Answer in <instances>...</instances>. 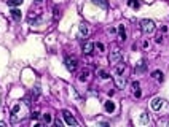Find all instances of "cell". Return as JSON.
Masks as SVG:
<instances>
[{"instance_id":"obj_1","label":"cell","mask_w":169,"mask_h":127,"mask_svg":"<svg viewBox=\"0 0 169 127\" xmlns=\"http://www.w3.org/2000/svg\"><path fill=\"white\" fill-rule=\"evenodd\" d=\"M141 30L144 33H152L155 30V22L152 19H142L141 21Z\"/></svg>"},{"instance_id":"obj_2","label":"cell","mask_w":169,"mask_h":127,"mask_svg":"<svg viewBox=\"0 0 169 127\" xmlns=\"http://www.w3.org/2000/svg\"><path fill=\"white\" fill-rule=\"evenodd\" d=\"M121 59H123V56H121V52L118 51V49H115V51H110V54H109V62L112 64V65H115V64H120Z\"/></svg>"},{"instance_id":"obj_3","label":"cell","mask_w":169,"mask_h":127,"mask_svg":"<svg viewBox=\"0 0 169 127\" xmlns=\"http://www.w3.org/2000/svg\"><path fill=\"white\" fill-rule=\"evenodd\" d=\"M62 116H64V121L65 124H69V126H78V122H77V119L73 118L69 111H62Z\"/></svg>"},{"instance_id":"obj_4","label":"cell","mask_w":169,"mask_h":127,"mask_svg":"<svg viewBox=\"0 0 169 127\" xmlns=\"http://www.w3.org/2000/svg\"><path fill=\"white\" fill-rule=\"evenodd\" d=\"M65 67L70 71H75L77 70V59L75 57H67V59H65Z\"/></svg>"},{"instance_id":"obj_5","label":"cell","mask_w":169,"mask_h":127,"mask_svg":"<svg viewBox=\"0 0 169 127\" xmlns=\"http://www.w3.org/2000/svg\"><path fill=\"white\" fill-rule=\"evenodd\" d=\"M115 84H117L118 89H123V87H125V84H126L125 76H123V75H117V76H115Z\"/></svg>"},{"instance_id":"obj_6","label":"cell","mask_w":169,"mask_h":127,"mask_svg":"<svg viewBox=\"0 0 169 127\" xmlns=\"http://www.w3.org/2000/svg\"><path fill=\"white\" fill-rule=\"evenodd\" d=\"M161 105H163V100H161L160 97H155V99L152 100V108H153L155 111H158V110H160V108H161Z\"/></svg>"},{"instance_id":"obj_7","label":"cell","mask_w":169,"mask_h":127,"mask_svg":"<svg viewBox=\"0 0 169 127\" xmlns=\"http://www.w3.org/2000/svg\"><path fill=\"white\" fill-rule=\"evenodd\" d=\"M104 108L107 113H113L115 111V102H112V100H107V102L104 103Z\"/></svg>"},{"instance_id":"obj_8","label":"cell","mask_w":169,"mask_h":127,"mask_svg":"<svg viewBox=\"0 0 169 127\" xmlns=\"http://www.w3.org/2000/svg\"><path fill=\"white\" fill-rule=\"evenodd\" d=\"M118 37H120L121 41H125L126 40V30H125V26H123V24L118 26Z\"/></svg>"},{"instance_id":"obj_9","label":"cell","mask_w":169,"mask_h":127,"mask_svg":"<svg viewBox=\"0 0 169 127\" xmlns=\"http://www.w3.org/2000/svg\"><path fill=\"white\" fill-rule=\"evenodd\" d=\"M93 3L97 5V7H101V8H104V10L109 8V2H107V0H93Z\"/></svg>"},{"instance_id":"obj_10","label":"cell","mask_w":169,"mask_h":127,"mask_svg":"<svg viewBox=\"0 0 169 127\" xmlns=\"http://www.w3.org/2000/svg\"><path fill=\"white\" fill-rule=\"evenodd\" d=\"M93 49H94V45L93 43H84V46H83V52L84 54H91V52H93Z\"/></svg>"},{"instance_id":"obj_11","label":"cell","mask_w":169,"mask_h":127,"mask_svg":"<svg viewBox=\"0 0 169 127\" xmlns=\"http://www.w3.org/2000/svg\"><path fill=\"white\" fill-rule=\"evenodd\" d=\"M10 13H11V18H13V19H21V10H18V8H13Z\"/></svg>"},{"instance_id":"obj_12","label":"cell","mask_w":169,"mask_h":127,"mask_svg":"<svg viewBox=\"0 0 169 127\" xmlns=\"http://www.w3.org/2000/svg\"><path fill=\"white\" fill-rule=\"evenodd\" d=\"M78 29H80V35L81 37L88 35V27H86V24H80V26H78Z\"/></svg>"},{"instance_id":"obj_13","label":"cell","mask_w":169,"mask_h":127,"mask_svg":"<svg viewBox=\"0 0 169 127\" xmlns=\"http://www.w3.org/2000/svg\"><path fill=\"white\" fill-rule=\"evenodd\" d=\"M133 89H134V95L136 97H141V89H139V83H133Z\"/></svg>"},{"instance_id":"obj_14","label":"cell","mask_w":169,"mask_h":127,"mask_svg":"<svg viewBox=\"0 0 169 127\" xmlns=\"http://www.w3.org/2000/svg\"><path fill=\"white\" fill-rule=\"evenodd\" d=\"M149 122H150L149 115H147V113H142V116H141V124H149Z\"/></svg>"},{"instance_id":"obj_15","label":"cell","mask_w":169,"mask_h":127,"mask_svg":"<svg viewBox=\"0 0 169 127\" xmlns=\"http://www.w3.org/2000/svg\"><path fill=\"white\" fill-rule=\"evenodd\" d=\"M51 121H53V118H51V115H50V113L43 115V122L45 124H51Z\"/></svg>"},{"instance_id":"obj_16","label":"cell","mask_w":169,"mask_h":127,"mask_svg":"<svg viewBox=\"0 0 169 127\" xmlns=\"http://www.w3.org/2000/svg\"><path fill=\"white\" fill-rule=\"evenodd\" d=\"M152 76H153V78H158V79H160V81H163V73H161L160 70L153 71V73H152Z\"/></svg>"},{"instance_id":"obj_17","label":"cell","mask_w":169,"mask_h":127,"mask_svg":"<svg viewBox=\"0 0 169 127\" xmlns=\"http://www.w3.org/2000/svg\"><path fill=\"white\" fill-rule=\"evenodd\" d=\"M88 76H89V71H88V70L81 71V75H80V81H86V79H88Z\"/></svg>"},{"instance_id":"obj_18","label":"cell","mask_w":169,"mask_h":127,"mask_svg":"<svg viewBox=\"0 0 169 127\" xmlns=\"http://www.w3.org/2000/svg\"><path fill=\"white\" fill-rule=\"evenodd\" d=\"M22 3V0H8V5L10 7H18V5Z\"/></svg>"},{"instance_id":"obj_19","label":"cell","mask_w":169,"mask_h":127,"mask_svg":"<svg viewBox=\"0 0 169 127\" xmlns=\"http://www.w3.org/2000/svg\"><path fill=\"white\" fill-rule=\"evenodd\" d=\"M128 5L131 8H139V2L137 0H128Z\"/></svg>"},{"instance_id":"obj_20","label":"cell","mask_w":169,"mask_h":127,"mask_svg":"<svg viewBox=\"0 0 169 127\" xmlns=\"http://www.w3.org/2000/svg\"><path fill=\"white\" fill-rule=\"evenodd\" d=\"M144 68H145V60H141V62H139V65L136 67V70L137 71H142Z\"/></svg>"},{"instance_id":"obj_21","label":"cell","mask_w":169,"mask_h":127,"mask_svg":"<svg viewBox=\"0 0 169 127\" xmlns=\"http://www.w3.org/2000/svg\"><path fill=\"white\" fill-rule=\"evenodd\" d=\"M123 71H125V65H120L117 68V75H123Z\"/></svg>"},{"instance_id":"obj_22","label":"cell","mask_w":169,"mask_h":127,"mask_svg":"<svg viewBox=\"0 0 169 127\" xmlns=\"http://www.w3.org/2000/svg\"><path fill=\"white\" fill-rule=\"evenodd\" d=\"M94 46H96V49H99V51H104V45L102 43H96Z\"/></svg>"},{"instance_id":"obj_23","label":"cell","mask_w":169,"mask_h":127,"mask_svg":"<svg viewBox=\"0 0 169 127\" xmlns=\"http://www.w3.org/2000/svg\"><path fill=\"white\" fill-rule=\"evenodd\" d=\"M38 116H40V113H38V111H34V113H32V119H37Z\"/></svg>"},{"instance_id":"obj_24","label":"cell","mask_w":169,"mask_h":127,"mask_svg":"<svg viewBox=\"0 0 169 127\" xmlns=\"http://www.w3.org/2000/svg\"><path fill=\"white\" fill-rule=\"evenodd\" d=\"M101 78H102V79H107V78H109V75H107L105 71H101Z\"/></svg>"},{"instance_id":"obj_25","label":"cell","mask_w":169,"mask_h":127,"mask_svg":"<svg viewBox=\"0 0 169 127\" xmlns=\"http://www.w3.org/2000/svg\"><path fill=\"white\" fill-rule=\"evenodd\" d=\"M161 41H163V37L158 35V37H156V43H161Z\"/></svg>"},{"instance_id":"obj_26","label":"cell","mask_w":169,"mask_h":127,"mask_svg":"<svg viewBox=\"0 0 169 127\" xmlns=\"http://www.w3.org/2000/svg\"><path fill=\"white\" fill-rule=\"evenodd\" d=\"M35 2H37V3H42V2H43V0H35Z\"/></svg>"}]
</instances>
